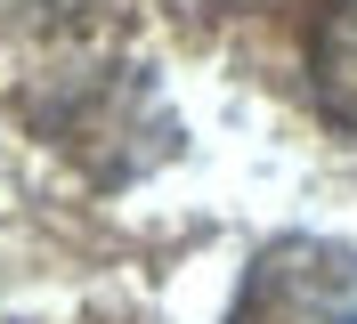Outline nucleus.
Here are the masks:
<instances>
[{"label": "nucleus", "mask_w": 357, "mask_h": 324, "mask_svg": "<svg viewBox=\"0 0 357 324\" xmlns=\"http://www.w3.org/2000/svg\"><path fill=\"white\" fill-rule=\"evenodd\" d=\"M309 89H317V106H325V122L357 138V0H333L317 17V33H309Z\"/></svg>", "instance_id": "obj_2"}, {"label": "nucleus", "mask_w": 357, "mask_h": 324, "mask_svg": "<svg viewBox=\"0 0 357 324\" xmlns=\"http://www.w3.org/2000/svg\"><path fill=\"white\" fill-rule=\"evenodd\" d=\"M227 324H357V252L325 236H276L244 268Z\"/></svg>", "instance_id": "obj_1"}]
</instances>
